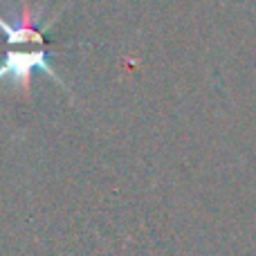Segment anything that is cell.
<instances>
[{"label": "cell", "mask_w": 256, "mask_h": 256, "mask_svg": "<svg viewBox=\"0 0 256 256\" xmlns=\"http://www.w3.org/2000/svg\"><path fill=\"white\" fill-rule=\"evenodd\" d=\"M0 30L4 32L9 43L20 45V43H43V30H36L34 20L30 16V7L22 9V18L16 22H9L0 16Z\"/></svg>", "instance_id": "cell-2"}, {"label": "cell", "mask_w": 256, "mask_h": 256, "mask_svg": "<svg viewBox=\"0 0 256 256\" xmlns=\"http://www.w3.org/2000/svg\"><path fill=\"white\" fill-rule=\"evenodd\" d=\"M34 68H40V70L48 76H52L56 84L66 86L61 81V76L56 74V70L50 66L43 50H38V52H9L7 56H4L2 66H0V81L2 79L14 81V84H18L25 90V94H30V74Z\"/></svg>", "instance_id": "cell-1"}]
</instances>
